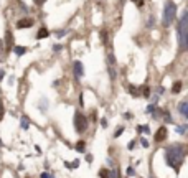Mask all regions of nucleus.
Here are the masks:
<instances>
[{
  "mask_svg": "<svg viewBox=\"0 0 188 178\" xmlns=\"http://www.w3.org/2000/svg\"><path fill=\"white\" fill-rule=\"evenodd\" d=\"M87 125H89V120L84 116L81 111H76L74 112V129L78 134H83V132L87 130Z\"/></svg>",
  "mask_w": 188,
  "mask_h": 178,
  "instance_id": "nucleus-4",
  "label": "nucleus"
},
{
  "mask_svg": "<svg viewBox=\"0 0 188 178\" xmlns=\"http://www.w3.org/2000/svg\"><path fill=\"white\" fill-rule=\"evenodd\" d=\"M73 73L76 79H83L84 78V66L81 61H74L73 63Z\"/></svg>",
  "mask_w": 188,
  "mask_h": 178,
  "instance_id": "nucleus-6",
  "label": "nucleus"
},
{
  "mask_svg": "<svg viewBox=\"0 0 188 178\" xmlns=\"http://www.w3.org/2000/svg\"><path fill=\"white\" fill-rule=\"evenodd\" d=\"M101 125H102L104 129L107 127V119H101Z\"/></svg>",
  "mask_w": 188,
  "mask_h": 178,
  "instance_id": "nucleus-36",
  "label": "nucleus"
},
{
  "mask_svg": "<svg viewBox=\"0 0 188 178\" xmlns=\"http://www.w3.org/2000/svg\"><path fill=\"white\" fill-rule=\"evenodd\" d=\"M155 109H157V104H154V102H152V104H149V106L145 107V114H150V116H152V112H154Z\"/></svg>",
  "mask_w": 188,
  "mask_h": 178,
  "instance_id": "nucleus-23",
  "label": "nucleus"
},
{
  "mask_svg": "<svg viewBox=\"0 0 188 178\" xmlns=\"http://www.w3.org/2000/svg\"><path fill=\"white\" fill-rule=\"evenodd\" d=\"M163 93H165V88H163V86H158L157 88V96H162Z\"/></svg>",
  "mask_w": 188,
  "mask_h": 178,
  "instance_id": "nucleus-30",
  "label": "nucleus"
},
{
  "mask_svg": "<svg viewBox=\"0 0 188 178\" xmlns=\"http://www.w3.org/2000/svg\"><path fill=\"white\" fill-rule=\"evenodd\" d=\"M140 145H142L144 148H149V147H150L149 139H147V137H142V139H140Z\"/></svg>",
  "mask_w": 188,
  "mask_h": 178,
  "instance_id": "nucleus-25",
  "label": "nucleus"
},
{
  "mask_svg": "<svg viewBox=\"0 0 188 178\" xmlns=\"http://www.w3.org/2000/svg\"><path fill=\"white\" fill-rule=\"evenodd\" d=\"M177 3L173 0H167L163 3V10H162V23L163 26H170L177 18Z\"/></svg>",
  "mask_w": 188,
  "mask_h": 178,
  "instance_id": "nucleus-3",
  "label": "nucleus"
},
{
  "mask_svg": "<svg viewBox=\"0 0 188 178\" xmlns=\"http://www.w3.org/2000/svg\"><path fill=\"white\" fill-rule=\"evenodd\" d=\"M140 96H144V97L149 99V97L152 96V88L150 86H142V88H140Z\"/></svg>",
  "mask_w": 188,
  "mask_h": 178,
  "instance_id": "nucleus-16",
  "label": "nucleus"
},
{
  "mask_svg": "<svg viewBox=\"0 0 188 178\" xmlns=\"http://www.w3.org/2000/svg\"><path fill=\"white\" fill-rule=\"evenodd\" d=\"M132 2H137V0H132Z\"/></svg>",
  "mask_w": 188,
  "mask_h": 178,
  "instance_id": "nucleus-42",
  "label": "nucleus"
},
{
  "mask_svg": "<svg viewBox=\"0 0 188 178\" xmlns=\"http://www.w3.org/2000/svg\"><path fill=\"white\" fill-rule=\"evenodd\" d=\"M137 145V140H131V142H129V145H127V148H129V150H134V147H136Z\"/></svg>",
  "mask_w": 188,
  "mask_h": 178,
  "instance_id": "nucleus-29",
  "label": "nucleus"
},
{
  "mask_svg": "<svg viewBox=\"0 0 188 178\" xmlns=\"http://www.w3.org/2000/svg\"><path fill=\"white\" fill-rule=\"evenodd\" d=\"M15 25H17V30H27V28H32L35 25V22L33 18H20Z\"/></svg>",
  "mask_w": 188,
  "mask_h": 178,
  "instance_id": "nucleus-7",
  "label": "nucleus"
},
{
  "mask_svg": "<svg viewBox=\"0 0 188 178\" xmlns=\"http://www.w3.org/2000/svg\"><path fill=\"white\" fill-rule=\"evenodd\" d=\"M186 129H188V125L186 124H181V125H178V127H177V132H178L180 135H185L186 134Z\"/></svg>",
  "mask_w": 188,
  "mask_h": 178,
  "instance_id": "nucleus-21",
  "label": "nucleus"
},
{
  "mask_svg": "<svg viewBox=\"0 0 188 178\" xmlns=\"http://www.w3.org/2000/svg\"><path fill=\"white\" fill-rule=\"evenodd\" d=\"M154 22H155V17H154V15H150V18H147L145 26H147V28H152V26H154Z\"/></svg>",
  "mask_w": 188,
  "mask_h": 178,
  "instance_id": "nucleus-26",
  "label": "nucleus"
},
{
  "mask_svg": "<svg viewBox=\"0 0 188 178\" xmlns=\"http://www.w3.org/2000/svg\"><path fill=\"white\" fill-rule=\"evenodd\" d=\"M63 50V46H61V45H53V51H55V53H58V51H61Z\"/></svg>",
  "mask_w": 188,
  "mask_h": 178,
  "instance_id": "nucleus-32",
  "label": "nucleus"
},
{
  "mask_svg": "<svg viewBox=\"0 0 188 178\" xmlns=\"http://www.w3.org/2000/svg\"><path fill=\"white\" fill-rule=\"evenodd\" d=\"M160 117L165 120V124H173L175 120H173V117L170 116V112L167 111V109H162V112H160Z\"/></svg>",
  "mask_w": 188,
  "mask_h": 178,
  "instance_id": "nucleus-11",
  "label": "nucleus"
},
{
  "mask_svg": "<svg viewBox=\"0 0 188 178\" xmlns=\"http://www.w3.org/2000/svg\"><path fill=\"white\" fill-rule=\"evenodd\" d=\"M48 107H50L48 99H46V97H42V99H40V104H38V109H40L43 114H46V112H48Z\"/></svg>",
  "mask_w": 188,
  "mask_h": 178,
  "instance_id": "nucleus-10",
  "label": "nucleus"
},
{
  "mask_svg": "<svg viewBox=\"0 0 188 178\" xmlns=\"http://www.w3.org/2000/svg\"><path fill=\"white\" fill-rule=\"evenodd\" d=\"M66 33H68L66 28H63V30H55V36H56V38H63Z\"/></svg>",
  "mask_w": 188,
  "mask_h": 178,
  "instance_id": "nucleus-24",
  "label": "nucleus"
},
{
  "mask_svg": "<svg viewBox=\"0 0 188 178\" xmlns=\"http://www.w3.org/2000/svg\"><path fill=\"white\" fill-rule=\"evenodd\" d=\"M45 2H46V0H37V5H40V7H42Z\"/></svg>",
  "mask_w": 188,
  "mask_h": 178,
  "instance_id": "nucleus-40",
  "label": "nucleus"
},
{
  "mask_svg": "<svg viewBox=\"0 0 188 178\" xmlns=\"http://www.w3.org/2000/svg\"><path fill=\"white\" fill-rule=\"evenodd\" d=\"M106 162H107V165L111 166V168H112V166H114V160L111 158V157H107V158H106Z\"/></svg>",
  "mask_w": 188,
  "mask_h": 178,
  "instance_id": "nucleus-33",
  "label": "nucleus"
},
{
  "mask_svg": "<svg viewBox=\"0 0 188 178\" xmlns=\"http://www.w3.org/2000/svg\"><path fill=\"white\" fill-rule=\"evenodd\" d=\"M40 178H53V175H50L48 171H43V173L40 175Z\"/></svg>",
  "mask_w": 188,
  "mask_h": 178,
  "instance_id": "nucleus-34",
  "label": "nucleus"
},
{
  "mask_svg": "<svg viewBox=\"0 0 188 178\" xmlns=\"http://www.w3.org/2000/svg\"><path fill=\"white\" fill-rule=\"evenodd\" d=\"M79 106H84V96L79 94Z\"/></svg>",
  "mask_w": 188,
  "mask_h": 178,
  "instance_id": "nucleus-35",
  "label": "nucleus"
},
{
  "mask_svg": "<svg viewBox=\"0 0 188 178\" xmlns=\"http://www.w3.org/2000/svg\"><path fill=\"white\" fill-rule=\"evenodd\" d=\"M181 86H183V83H181V81H175L173 86H172V93L173 94H178L180 91H181Z\"/></svg>",
  "mask_w": 188,
  "mask_h": 178,
  "instance_id": "nucleus-20",
  "label": "nucleus"
},
{
  "mask_svg": "<svg viewBox=\"0 0 188 178\" xmlns=\"http://www.w3.org/2000/svg\"><path fill=\"white\" fill-rule=\"evenodd\" d=\"M76 152H78V153H84L86 152V142L84 140H78V142H76Z\"/></svg>",
  "mask_w": 188,
  "mask_h": 178,
  "instance_id": "nucleus-17",
  "label": "nucleus"
},
{
  "mask_svg": "<svg viewBox=\"0 0 188 178\" xmlns=\"http://www.w3.org/2000/svg\"><path fill=\"white\" fill-rule=\"evenodd\" d=\"M129 94L132 97H139L140 96V88H137V86H134V84H129Z\"/></svg>",
  "mask_w": 188,
  "mask_h": 178,
  "instance_id": "nucleus-14",
  "label": "nucleus"
},
{
  "mask_svg": "<svg viewBox=\"0 0 188 178\" xmlns=\"http://www.w3.org/2000/svg\"><path fill=\"white\" fill-rule=\"evenodd\" d=\"M124 119L131 120V119H132V114H131V112H126V114H124Z\"/></svg>",
  "mask_w": 188,
  "mask_h": 178,
  "instance_id": "nucleus-37",
  "label": "nucleus"
},
{
  "mask_svg": "<svg viewBox=\"0 0 188 178\" xmlns=\"http://www.w3.org/2000/svg\"><path fill=\"white\" fill-rule=\"evenodd\" d=\"M185 157H186V147L183 143H172L165 148V162L175 171H178L180 166L183 165Z\"/></svg>",
  "mask_w": 188,
  "mask_h": 178,
  "instance_id": "nucleus-1",
  "label": "nucleus"
},
{
  "mask_svg": "<svg viewBox=\"0 0 188 178\" xmlns=\"http://www.w3.org/2000/svg\"><path fill=\"white\" fill-rule=\"evenodd\" d=\"M64 166L68 170H76L79 166V160H74V162H64Z\"/></svg>",
  "mask_w": 188,
  "mask_h": 178,
  "instance_id": "nucleus-19",
  "label": "nucleus"
},
{
  "mask_svg": "<svg viewBox=\"0 0 188 178\" xmlns=\"http://www.w3.org/2000/svg\"><path fill=\"white\" fill-rule=\"evenodd\" d=\"M124 132H126V127H124V125H119V127H117V130L114 132V137L117 139V137H121L122 134H124Z\"/></svg>",
  "mask_w": 188,
  "mask_h": 178,
  "instance_id": "nucleus-22",
  "label": "nucleus"
},
{
  "mask_svg": "<svg viewBox=\"0 0 188 178\" xmlns=\"http://www.w3.org/2000/svg\"><path fill=\"white\" fill-rule=\"evenodd\" d=\"M107 171H109V168L101 170V171H99V176H101V178H107Z\"/></svg>",
  "mask_w": 188,
  "mask_h": 178,
  "instance_id": "nucleus-28",
  "label": "nucleus"
},
{
  "mask_svg": "<svg viewBox=\"0 0 188 178\" xmlns=\"http://www.w3.org/2000/svg\"><path fill=\"white\" fill-rule=\"evenodd\" d=\"M167 135H168V129H167V125H160L157 130V134H155V142H163L167 139Z\"/></svg>",
  "mask_w": 188,
  "mask_h": 178,
  "instance_id": "nucleus-8",
  "label": "nucleus"
},
{
  "mask_svg": "<svg viewBox=\"0 0 188 178\" xmlns=\"http://www.w3.org/2000/svg\"><path fill=\"white\" fill-rule=\"evenodd\" d=\"M127 176H136V170H134V166H127Z\"/></svg>",
  "mask_w": 188,
  "mask_h": 178,
  "instance_id": "nucleus-27",
  "label": "nucleus"
},
{
  "mask_svg": "<svg viewBox=\"0 0 188 178\" xmlns=\"http://www.w3.org/2000/svg\"><path fill=\"white\" fill-rule=\"evenodd\" d=\"M5 78V70H0V81Z\"/></svg>",
  "mask_w": 188,
  "mask_h": 178,
  "instance_id": "nucleus-39",
  "label": "nucleus"
},
{
  "mask_svg": "<svg viewBox=\"0 0 188 178\" xmlns=\"http://www.w3.org/2000/svg\"><path fill=\"white\" fill-rule=\"evenodd\" d=\"M20 127H22L23 130H28V129H30V119H28L27 116H22V119H20Z\"/></svg>",
  "mask_w": 188,
  "mask_h": 178,
  "instance_id": "nucleus-15",
  "label": "nucleus"
},
{
  "mask_svg": "<svg viewBox=\"0 0 188 178\" xmlns=\"http://www.w3.org/2000/svg\"><path fill=\"white\" fill-rule=\"evenodd\" d=\"M0 145H2V140H0Z\"/></svg>",
  "mask_w": 188,
  "mask_h": 178,
  "instance_id": "nucleus-43",
  "label": "nucleus"
},
{
  "mask_svg": "<svg viewBox=\"0 0 188 178\" xmlns=\"http://www.w3.org/2000/svg\"><path fill=\"white\" fill-rule=\"evenodd\" d=\"M116 66H117V63H116V56L112 51H109L107 53V71H109V76H111V81H116Z\"/></svg>",
  "mask_w": 188,
  "mask_h": 178,
  "instance_id": "nucleus-5",
  "label": "nucleus"
},
{
  "mask_svg": "<svg viewBox=\"0 0 188 178\" xmlns=\"http://www.w3.org/2000/svg\"><path fill=\"white\" fill-rule=\"evenodd\" d=\"M2 50H3V40H0V55H2Z\"/></svg>",
  "mask_w": 188,
  "mask_h": 178,
  "instance_id": "nucleus-41",
  "label": "nucleus"
},
{
  "mask_svg": "<svg viewBox=\"0 0 188 178\" xmlns=\"http://www.w3.org/2000/svg\"><path fill=\"white\" fill-rule=\"evenodd\" d=\"M137 132H139V134L149 135V134H150V125H149V124H145V125H137Z\"/></svg>",
  "mask_w": 188,
  "mask_h": 178,
  "instance_id": "nucleus-18",
  "label": "nucleus"
},
{
  "mask_svg": "<svg viewBox=\"0 0 188 178\" xmlns=\"http://www.w3.org/2000/svg\"><path fill=\"white\" fill-rule=\"evenodd\" d=\"M177 35H178L180 50L185 51L188 46V10H183V13H181L177 23Z\"/></svg>",
  "mask_w": 188,
  "mask_h": 178,
  "instance_id": "nucleus-2",
  "label": "nucleus"
},
{
  "mask_svg": "<svg viewBox=\"0 0 188 178\" xmlns=\"http://www.w3.org/2000/svg\"><path fill=\"white\" fill-rule=\"evenodd\" d=\"M50 36V30L48 28H40L38 30V33H37V40H45V38H48Z\"/></svg>",
  "mask_w": 188,
  "mask_h": 178,
  "instance_id": "nucleus-12",
  "label": "nucleus"
},
{
  "mask_svg": "<svg viewBox=\"0 0 188 178\" xmlns=\"http://www.w3.org/2000/svg\"><path fill=\"white\" fill-rule=\"evenodd\" d=\"M7 43H12V33L7 31Z\"/></svg>",
  "mask_w": 188,
  "mask_h": 178,
  "instance_id": "nucleus-38",
  "label": "nucleus"
},
{
  "mask_svg": "<svg viewBox=\"0 0 188 178\" xmlns=\"http://www.w3.org/2000/svg\"><path fill=\"white\" fill-rule=\"evenodd\" d=\"M27 51H28V48L27 46H22V45H15V46H13V53L17 56H23Z\"/></svg>",
  "mask_w": 188,
  "mask_h": 178,
  "instance_id": "nucleus-13",
  "label": "nucleus"
},
{
  "mask_svg": "<svg viewBox=\"0 0 188 178\" xmlns=\"http://www.w3.org/2000/svg\"><path fill=\"white\" fill-rule=\"evenodd\" d=\"M178 112H180V116L183 119H188V101H180Z\"/></svg>",
  "mask_w": 188,
  "mask_h": 178,
  "instance_id": "nucleus-9",
  "label": "nucleus"
},
{
  "mask_svg": "<svg viewBox=\"0 0 188 178\" xmlns=\"http://www.w3.org/2000/svg\"><path fill=\"white\" fill-rule=\"evenodd\" d=\"M3 116H5V109H3V106H2V102H0V122H2Z\"/></svg>",
  "mask_w": 188,
  "mask_h": 178,
  "instance_id": "nucleus-31",
  "label": "nucleus"
}]
</instances>
